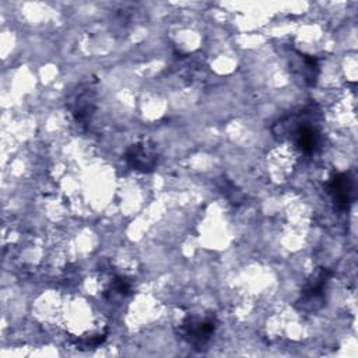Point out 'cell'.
Returning a JSON list of instances; mask_svg holds the SVG:
<instances>
[{"label": "cell", "mask_w": 358, "mask_h": 358, "mask_svg": "<svg viewBox=\"0 0 358 358\" xmlns=\"http://www.w3.org/2000/svg\"><path fill=\"white\" fill-rule=\"evenodd\" d=\"M94 91L92 88H85L78 94L74 102V116L77 120H85L91 116L94 110Z\"/></svg>", "instance_id": "obj_5"}, {"label": "cell", "mask_w": 358, "mask_h": 358, "mask_svg": "<svg viewBox=\"0 0 358 358\" xmlns=\"http://www.w3.org/2000/svg\"><path fill=\"white\" fill-rule=\"evenodd\" d=\"M124 159L133 169H137L141 172L152 171L158 162V157L154 145H151L147 141L131 144L126 150Z\"/></svg>", "instance_id": "obj_2"}, {"label": "cell", "mask_w": 358, "mask_h": 358, "mask_svg": "<svg viewBox=\"0 0 358 358\" xmlns=\"http://www.w3.org/2000/svg\"><path fill=\"white\" fill-rule=\"evenodd\" d=\"M215 327L217 320L213 315H206L203 317L192 316L183 320L180 326V334L189 344L194 347H201L214 334Z\"/></svg>", "instance_id": "obj_1"}, {"label": "cell", "mask_w": 358, "mask_h": 358, "mask_svg": "<svg viewBox=\"0 0 358 358\" xmlns=\"http://www.w3.org/2000/svg\"><path fill=\"white\" fill-rule=\"evenodd\" d=\"M108 291L110 292L112 298L113 296H126L131 291V284L129 282V280H126L123 277H113Z\"/></svg>", "instance_id": "obj_6"}, {"label": "cell", "mask_w": 358, "mask_h": 358, "mask_svg": "<svg viewBox=\"0 0 358 358\" xmlns=\"http://www.w3.org/2000/svg\"><path fill=\"white\" fill-rule=\"evenodd\" d=\"M354 189V180L347 173L334 176L329 183V193L340 207H347L352 201Z\"/></svg>", "instance_id": "obj_3"}, {"label": "cell", "mask_w": 358, "mask_h": 358, "mask_svg": "<svg viewBox=\"0 0 358 358\" xmlns=\"http://www.w3.org/2000/svg\"><path fill=\"white\" fill-rule=\"evenodd\" d=\"M330 271L326 268H320L312 280L308 281L302 291V302L303 303H315L323 299V291L329 281Z\"/></svg>", "instance_id": "obj_4"}]
</instances>
